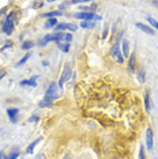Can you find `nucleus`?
Listing matches in <instances>:
<instances>
[{
	"instance_id": "1",
	"label": "nucleus",
	"mask_w": 158,
	"mask_h": 159,
	"mask_svg": "<svg viewBox=\"0 0 158 159\" xmlns=\"http://www.w3.org/2000/svg\"><path fill=\"white\" fill-rule=\"evenodd\" d=\"M121 35H123V33H118L117 38H116V42H114L113 46H112V49H110V55H112V57L117 61L118 64H123L124 63V57H123L121 48H120V38H121Z\"/></svg>"
},
{
	"instance_id": "2",
	"label": "nucleus",
	"mask_w": 158,
	"mask_h": 159,
	"mask_svg": "<svg viewBox=\"0 0 158 159\" xmlns=\"http://www.w3.org/2000/svg\"><path fill=\"white\" fill-rule=\"evenodd\" d=\"M14 26H15V14L8 12L4 22H3V33L7 35H11L14 31Z\"/></svg>"
},
{
	"instance_id": "3",
	"label": "nucleus",
	"mask_w": 158,
	"mask_h": 159,
	"mask_svg": "<svg viewBox=\"0 0 158 159\" xmlns=\"http://www.w3.org/2000/svg\"><path fill=\"white\" fill-rule=\"evenodd\" d=\"M57 87H59V84L55 82H52L51 84H49V87L46 89V91H45V97H44V101H46V102H52L53 103V101H55L57 98Z\"/></svg>"
},
{
	"instance_id": "4",
	"label": "nucleus",
	"mask_w": 158,
	"mask_h": 159,
	"mask_svg": "<svg viewBox=\"0 0 158 159\" xmlns=\"http://www.w3.org/2000/svg\"><path fill=\"white\" fill-rule=\"evenodd\" d=\"M74 18H77V19H81L82 22H85V20H93V22H95V20H101L102 18L100 15H97L94 12H77L74 14Z\"/></svg>"
},
{
	"instance_id": "5",
	"label": "nucleus",
	"mask_w": 158,
	"mask_h": 159,
	"mask_svg": "<svg viewBox=\"0 0 158 159\" xmlns=\"http://www.w3.org/2000/svg\"><path fill=\"white\" fill-rule=\"evenodd\" d=\"M71 76V67L68 66V64H66L63 68V72H62V76H60V80H59V89H63L64 83H66L68 79H70Z\"/></svg>"
},
{
	"instance_id": "6",
	"label": "nucleus",
	"mask_w": 158,
	"mask_h": 159,
	"mask_svg": "<svg viewBox=\"0 0 158 159\" xmlns=\"http://www.w3.org/2000/svg\"><path fill=\"white\" fill-rule=\"evenodd\" d=\"M64 30H68V31H77L78 30V26L75 23H59L57 26L55 27V33H60V31H64Z\"/></svg>"
},
{
	"instance_id": "7",
	"label": "nucleus",
	"mask_w": 158,
	"mask_h": 159,
	"mask_svg": "<svg viewBox=\"0 0 158 159\" xmlns=\"http://www.w3.org/2000/svg\"><path fill=\"white\" fill-rule=\"evenodd\" d=\"M153 144H154L153 131L149 128V129L146 131V147H147V150H153Z\"/></svg>"
},
{
	"instance_id": "8",
	"label": "nucleus",
	"mask_w": 158,
	"mask_h": 159,
	"mask_svg": "<svg viewBox=\"0 0 158 159\" xmlns=\"http://www.w3.org/2000/svg\"><path fill=\"white\" fill-rule=\"evenodd\" d=\"M136 27H138V29H139V30H141V31H143V33H145V34H149V35H154V34H156V31H154L151 27L146 26L145 23H141V22H138V23H136Z\"/></svg>"
},
{
	"instance_id": "9",
	"label": "nucleus",
	"mask_w": 158,
	"mask_h": 159,
	"mask_svg": "<svg viewBox=\"0 0 158 159\" xmlns=\"http://www.w3.org/2000/svg\"><path fill=\"white\" fill-rule=\"evenodd\" d=\"M37 78H38V75H33L30 79H25V80H22L19 83L21 86H30V87H35L37 86Z\"/></svg>"
},
{
	"instance_id": "10",
	"label": "nucleus",
	"mask_w": 158,
	"mask_h": 159,
	"mask_svg": "<svg viewBox=\"0 0 158 159\" xmlns=\"http://www.w3.org/2000/svg\"><path fill=\"white\" fill-rule=\"evenodd\" d=\"M18 113H19V109L18 107H10L8 110H7V114H8V117H10V121L11 122H16L18 121Z\"/></svg>"
},
{
	"instance_id": "11",
	"label": "nucleus",
	"mask_w": 158,
	"mask_h": 159,
	"mask_svg": "<svg viewBox=\"0 0 158 159\" xmlns=\"http://www.w3.org/2000/svg\"><path fill=\"white\" fill-rule=\"evenodd\" d=\"M121 53L123 57H128L130 56V44H128L127 39H123V46H121Z\"/></svg>"
},
{
	"instance_id": "12",
	"label": "nucleus",
	"mask_w": 158,
	"mask_h": 159,
	"mask_svg": "<svg viewBox=\"0 0 158 159\" xmlns=\"http://www.w3.org/2000/svg\"><path fill=\"white\" fill-rule=\"evenodd\" d=\"M41 142V137H37V139L34 140V142H31L30 144H29V147L26 148V154H33L34 152V148H35V146Z\"/></svg>"
},
{
	"instance_id": "13",
	"label": "nucleus",
	"mask_w": 158,
	"mask_h": 159,
	"mask_svg": "<svg viewBox=\"0 0 158 159\" xmlns=\"http://www.w3.org/2000/svg\"><path fill=\"white\" fill-rule=\"evenodd\" d=\"M145 107H146L147 113L151 110V102H150V93L149 91H146V94H145Z\"/></svg>"
},
{
	"instance_id": "14",
	"label": "nucleus",
	"mask_w": 158,
	"mask_h": 159,
	"mask_svg": "<svg viewBox=\"0 0 158 159\" xmlns=\"http://www.w3.org/2000/svg\"><path fill=\"white\" fill-rule=\"evenodd\" d=\"M60 15H63V12L62 11H51V12H45L44 15V18H49V19H52V18H56V16H60Z\"/></svg>"
},
{
	"instance_id": "15",
	"label": "nucleus",
	"mask_w": 158,
	"mask_h": 159,
	"mask_svg": "<svg viewBox=\"0 0 158 159\" xmlns=\"http://www.w3.org/2000/svg\"><path fill=\"white\" fill-rule=\"evenodd\" d=\"M138 82L139 83H145V80H146V74H145V70L143 68H139L138 70Z\"/></svg>"
},
{
	"instance_id": "16",
	"label": "nucleus",
	"mask_w": 158,
	"mask_h": 159,
	"mask_svg": "<svg viewBox=\"0 0 158 159\" xmlns=\"http://www.w3.org/2000/svg\"><path fill=\"white\" fill-rule=\"evenodd\" d=\"M135 71V55H130V63H128V72Z\"/></svg>"
},
{
	"instance_id": "17",
	"label": "nucleus",
	"mask_w": 158,
	"mask_h": 159,
	"mask_svg": "<svg viewBox=\"0 0 158 159\" xmlns=\"http://www.w3.org/2000/svg\"><path fill=\"white\" fill-rule=\"evenodd\" d=\"M57 26V18H52V19H48L45 23L46 29H51V27H56Z\"/></svg>"
},
{
	"instance_id": "18",
	"label": "nucleus",
	"mask_w": 158,
	"mask_h": 159,
	"mask_svg": "<svg viewBox=\"0 0 158 159\" xmlns=\"http://www.w3.org/2000/svg\"><path fill=\"white\" fill-rule=\"evenodd\" d=\"M57 48H59L62 52H68L70 50V44H66V42H57Z\"/></svg>"
},
{
	"instance_id": "19",
	"label": "nucleus",
	"mask_w": 158,
	"mask_h": 159,
	"mask_svg": "<svg viewBox=\"0 0 158 159\" xmlns=\"http://www.w3.org/2000/svg\"><path fill=\"white\" fill-rule=\"evenodd\" d=\"M95 26V22H93V20H85V22L81 23V27L83 29H93Z\"/></svg>"
},
{
	"instance_id": "20",
	"label": "nucleus",
	"mask_w": 158,
	"mask_h": 159,
	"mask_svg": "<svg viewBox=\"0 0 158 159\" xmlns=\"http://www.w3.org/2000/svg\"><path fill=\"white\" fill-rule=\"evenodd\" d=\"M146 20H147V22H149L150 25H151L153 27H156L157 30H158V20L156 19V18H153V16H147V18H146Z\"/></svg>"
},
{
	"instance_id": "21",
	"label": "nucleus",
	"mask_w": 158,
	"mask_h": 159,
	"mask_svg": "<svg viewBox=\"0 0 158 159\" xmlns=\"http://www.w3.org/2000/svg\"><path fill=\"white\" fill-rule=\"evenodd\" d=\"M31 55H30V53H26V55H25L23 57H22V59H21L19 61H18V63H16V67H22L23 66V64L25 63H26V61L29 60V57H30Z\"/></svg>"
},
{
	"instance_id": "22",
	"label": "nucleus",
	"mask_w": 158,
	"mask_h": 159,
	"mask_svg": "<svg viewBox=\"0 0 158 159\" xmlns=\"http://www.w3.org/2000/svg\"><path fill=\"white\" fill-rule=\"evenodd\" d=\"M35 44L34 42H31V41H26V42H23L22 44V49H25V50H29V49H31L34 46Z\"/></svg>"
},
{
	"instance_id": "23",
	"label": "nucleus",
	"mask_w": 158,
	"mask_h": 159,
	"mask_svg": "<svg viewBox=\"0 0 158 159\" xmlns=\"http://www.w3.org/2000/svg\"><path fill=\"white\" fill-rule=\"evenodd\" d=\"M18 157H19V151L14 150V151H11V152L8 154V157H7L6 159H18Z\"/></svg>"
},
{
	"instance_id": "24",
	"label": "nucleus",
	"mask_w": 158,
	"mask_h": 159,
	"mask_svg": "<svg viewBox=\"0 0 158 159\" xmlns=\"http://www.w3.org/2000/svg\"><path fill=\"white\" fill-rule=\"evenodd\" d=\"M38 106L41 107V109H45V107H51V106H52V102H46V101L42 99L41 102L38 103Z\"/></svg>"
},
{
	"instance_id": "25",
	"label": "nucleus",
	"mask_w": 158,
	"mask_h": 159,
	"mask_svg": "<svg viewBox=\"0 0 158 159\" xmlns=\"http://www.w3.org/2000/svg\"><path fill=\"white\" fill-rule=\"evenodd\" d=\"M139 159H146L145 157V147L141 146V150H139Z\"/></svg>"
},
{
	"instance_id": "26",
	"label": "nucleus",
	"mask_w": 158,
	"mask_h": 159,
	"mask_svg": "<svg viewBox=\"0 0 158 159\" xmlns=\"http://www.w3.org/2000/svg\"><path fill=\"white\" fill-rule=\"evenodd\" d=\"M38 120H40V118H38V116H37V114H33L30 118H29V122H37Z\"/></svg>"
},
{
	"instance_id": "27",
	"label": "nucleus",
	"mask_w": 158,
	"mask_h": 159,
	"mask_svg": "<svg viewBox=\"0 0 158 159\" xmlns=\"http://www.w3.org/2000/svg\"><path fill=\"white\" fill-rule=\"evenodd\" d=\"M108 35V25H105V29H104V33H102V38H105Z\"/></svg>"
},
{
	"instance_id": "28",
	"label": "nucleus",
	"mask_w": 158,
	"mask_h": 159,
	"mask_svg": "<svg viewBox=\"0 0 158 159\" xmlns=\"http://www.w3.org/2000/svg\"><path fill=\"white\" fill-rule=\"evenodd\" d=\"M12 44H11V42H8V44H6L4 46H3V48H2V50H6V49H8L10 48V46H11Z\"/></svg>"
},
{
	"instance_id": "29",
	"label": "nucleus",
	"mask_w": 158,
	"mask_h": 159,
	"mask_svg": "<svg viewBox=\"0 0 158 159\" xmlns=\"http://www.w3.org/2000/svg\"><path fill=\"white\" fill-rule=\"evenodd\" d=\"M35 159H45V158H44V155L40 154V155H37V157H35Z\"/></svg>"
},
{
	"instance_id": "30",
	"label": "nucleus",
	"mask_w": 158,
	"mask_h": 159,
	"mask_svg": "<svg viewBox=\"0 0 158 159\" xmlns=\"http://www.w3.org/2000/svg\"><path fill=\"white\" fill-rule=\"evenodd\" d=\"M6 76V72H0V79H3Z\"/></svg>"
},
{
	"instance_id": "31",
	"label": "nucleus",
	"mask_w": 158,
	"mask_h": 159,
	"mask_svg": "<svg viewBox=\"0 0 158 159\" xmlns=\"http://www.w3.org/2000/svg\"><path fill=\"white\" fill-rule=\"evenodd\" d=\"M63 159H71V157H70V155H66V157H64Z\"/></svg>"
},
{
	"instance_id": "32",
	"label": "nucleus",
	"mask_w": 158,
	"mask_h": 159,
	"mask_svg": "<svg viewBox=\"0 0 158 159\" xmlns=\"http://www.w3.org/2000/svg\"><path fill=\"white\" fill-rule=\"evenodd\" d=\"M0 159H3V151H0Z\"/></svg>"
}]
</instances>
